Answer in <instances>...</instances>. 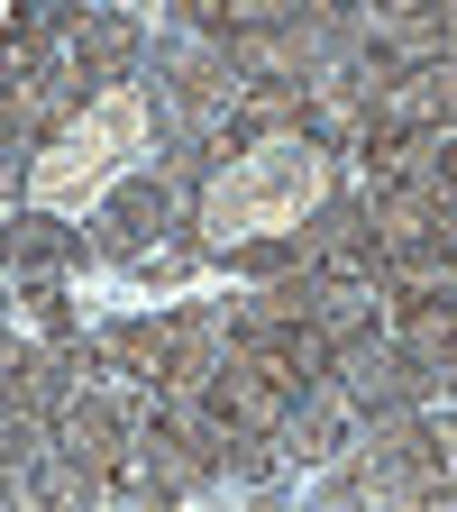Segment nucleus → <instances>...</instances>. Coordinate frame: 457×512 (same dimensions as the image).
<instances>
[{
    "label": "nucleus",
    "mask_w": 457,
    "mask_h": 512,
    "mask_svg": "<svg viewBox=\"0 0 457 512\" xmlns=\"http://www.w3.org/2000/svg\"><path fill=\"white\" fill-rule=\"evenodd\" d=\"M138 138H147V101H138V92H110L101 110H83V119L46 147V165H37V202H46V211L92 202V192H101L128 156H138Z\"/></svg>",
    "instance_id": "obj_1"
},
{
    "label": "nucleus",
    "mask_w": 457,
    "mask_h": 512,
    "mask_svg": "<svg viewBox=\"0 0 457 512\" xmlns=\"http://www.w3.org/2000/svg\"><path fill=\"white\" fill-rule=\"evenodd\" d=\"M10 10H19V0H0V28H10Z\"/></svg>",
    "instance_id": "obj_3"
},
{
    "label": "nucleus",
    "mask_w": 457,
    "mask_h": 512,
    "mask_svg": "<svg viewBox=\"0 0 457 512\" xmlns=\"http://www.w3.org/2000/svg\"><path fill=\"white\" fill-rule=\"evenodd\" d=\"M320 192V156L311 147H293V138H275V147H256L247 165H229L220 183H211V229L220 238H256V229H284V220H302V202Z\"/></svg>",
    "instance_id": "obj_2"
}]
</instances>
